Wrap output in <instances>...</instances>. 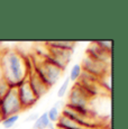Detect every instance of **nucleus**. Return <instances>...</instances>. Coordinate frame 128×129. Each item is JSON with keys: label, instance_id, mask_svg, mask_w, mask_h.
<instances>
[{"label": "nucleus", "instance_id": "obj_1", "mask_svg": "<svg viewBox=\"0 0 128 129\" xmlns=\"http://www.w3.org/2000/svg\"><path fill=\"white\" fill-rule=\"evenodd\" d=\"M2 79L10 89H16L29 74L28 63L19 53L10 51L5 55L1 64Z\"/></svg>", "mask_w": 128, "mask_h": 129}, {"label": "nucleus", "instance_id": "obj_2", "mask_svg": "<svg viewBox=\"0 0 128 129\" xmlns=\"http://www.w3.org/2000/svg\"><path fill=\"white\" fill-rule=\"evenodd\" d=\"M33 70L42 80V82L45 84L48 89H51L54 84L57 82L63 74V71H61L60 69L52 65L51 63L44 61V59L41 63H35Z\"/></svg>", "mask_w": 128, "mask_h": 129}, {"label": "nucleus", "instance_id": "obj_3", "mask_svg": "<svg viewBox=\"0 0 128 129\" xmlns=\"http://www.w3.org/2000/svg\"><path fill=\"white\" fill-rule=\"evenodd\" d=\"M21 106L17 96L16 89H9V91L4 98L0 100V116L1 118H7L13 115H19L21 111ZM2 120V119H1Z\"/></svg>", "mask_w": 128, "mask_h": 129}, {"label": "nucleus", "instance_id": "obj_4", "mask_svg": "<svg viewBox=\"0 0 128 129\" xmlns=\"http://www.w3.org/2000/svg\"><path fill=\"white\" fill-rule=\"evenodd\" d=\"M16 90H17V96H18L19 103H20L23 110L31 108V107H34L37 103L38 100H37V98L34 95L33 91H31L30 86H29V84H28L27 79L17 86Z\"/></svg>", "mask_w": 128, "mask_h": 129}, {"label": "nucleus", "instance_id": "obj_5", "mask_svg": "<svg viewBox=\"0 0 128 129\" xmlns=\"http://www.w3.org/2000/svg\"><path fill=\"white\" fill-rule=\"evenodd\" d=\"M107 64L101 63V62H98L95 59L89 57V56H85L82 61V65H81V69H82L83 72L88 74H91V75L95 76V78L99 79L100 76H102L103 74L107 73Z\"/></svg>", "mask_w": 128, "mask_h": 129}, {"label": "nucleus", "instance_id": "obj_6", "mask_svg": "<svg viewBox=\"0 0 128 129\" xmlns=\"http://www.w3.org/2000/svg\"><path fill=\"white\" fill-rule=\"evenodd\" d=\"M61 115L64 117L70 118L71 120H73L74 122H77L78 125H80L81 127L85 128V129H91L94 127V121L93 118H89V117H84V116L78 113L77 111H74L73 109L69 108V107L64 106V108L61 110Z\"/></svg>", "mask_w": 128, "mask_h": 129}, {"label": "nucleus", "instance_id": "obj_7", "mask_svg": "<svg viewBox=\"0 0 128 129\" xmlns=\"http://www.w3.org/2000/svg\"><path fill=\"white\" fill-rule=\"evenodd\" d=\"M27 81H28L29 86H30L34 95L37 98V100H39L42 96L45 95V94L47 93V91L50 90L45 84L42 82V80L37 76V74L34 72V70H31L30 73L28 74V76H27Z\"/></svg>", "mask_w": 128, "mask_h": 129}, {"label": "nucleus", "instance_id": "obj_8", "mask_svg": "<svg viewBox=\"0 0 128 129\" xmlns=\"http://www.w3.org/2000/svg\"><path fill=\"white\" fill-rule=\"evenodd\" d=\"M110 54L109 52H106L105 49L100 48L99 46H97L94 43H91L90 46L88 47V51H87V55L89 57L95 59L98 62H101V63L108 64V61L110 58Z\"/></svg>", "mask_w": 128, "mask_h": 129}, {"label": "nucleus", "instance_id": "obj_9", "mask_svg": "<svg viewBox=\"0 0 128 129\" xmlns=\"http://www.w3.org/2000/svg\"><path fill=\"white\" fill-rule=\"evenodd\" d=\"M45 45L46 47H53V48L73 52V49L75 47V43L71 41H50V42H46Z\"/></svg>", "mask_w": 128, "mask_h": 129}, {"label": "nucleus", "instance_id": "obj_10", "mask_svg": "<svg viewBox=\"0 0 128 129\" xmlns=\"http://www.w3.org/2000/svg\"><path fill=\"white\" fill-rule=\"evenodd\" d=\"M55 127L58 129H85L81 127L80 125H78L77 122H74L73 120H71L70 118L64 117L61 115L58 120L55 122Z\"/></svg>", "mask_w": 128, "mask_h": 129}, {"label": "nucleus", "instance_id": "obj_11", "mask_svg": "<svg viewBox=\"0 0 128 129\" xmlns=\"http://www.w3.org/2000/svg\"><path fill=\"white\" fill-rule=\"evenodd\" d=\"M50 119L47 116V111L43 112L42 115L38 116V118L34 121L33 128L31 129H47V126L50 125Z\"/></svg>", "mask_w": 128, "mask_h": 129}, {"label": "nucleus", "instance_id": "obj_12", "mask_svg": "<svg viewBox=\"0 0 128 129\" xmlns=\"http://www.w3.org/2000/svg\"><path fill=\"white\" fill-rule=\"evenodd\" d=\"M18 120H19V115H13V116H9V117L2 119L1 125L4 127L2 129H11L17 123Z\"/></svg>", "mask_w": 128, "mask_h": 129}, {"label": "nucleus", "instance_id": "obj_13", "mask_svg": "<svg viewBox=\"0 0 128 129\" xmlns=\"http://www.w3.org/2000/svg\"><path fill=\"white\" fill-rule=\"evenodd\" d=\"M81 74H82V69H81V64H74L70 71V75L68 76L70 82H75L80 79Z\"/></svg>", "mask_w": 128, "mask_h": 129}, {"label": "nucleus", "instance_id": "obj_14", "mask_svg": "<svg viewBox=\"0 0 128 129\" xmlns=\"http://www.w3.org/2000/svg\"><path fill=\"white\" fill-rule=\"evenodd\" d=\"M47 116H48V119H50L51 122L55 123L56 121L58 120V118H60V116H61V111L58 110V109H56L55 107H52L50 110L47 111Z\"/></svg>", "mask_w": 128, "mask_h": 129}, {"label": "nucleus", "instance_id": "obj_15", "mask_svg": "<svg viewBox=\"0 0 128 129\" xmlns=\"http://www.w3.org/2000/svg\"><path fill=\"white\" fill-rule=\"evenodd\" d=\"M70 80H69V78H66L65 79V81L61 84V86H60V89H58V91H57V96L60 99H62L63 96H65V94L66 92H68V90H69V86H70Z\"/></svg>", "mask_w": 128, "mask_h": 129}, {"label": "nucleus", "instance_id": "obj_16", "mask_svg": "<svg viewBox=\"0 0 128 129\" xmlns=\"http://www.w3.org/2000/svg\"><path fill=\"white\" fill-rule=\"evenodd\" d=\"M97 46H99L100 48L105 49L106 52H109L111 53V49H112V42L111 41H95L93 42Z\"/></svg>", "mask_w": 128, "mask_h": 129}, {"label": "nucleus", "instance_id": "obj_17", "mask_svg": "<svg viewBox=\"0 0 128 129\" xmlns=\"http://www.w3.org/2000/svg\"><path fill=\"white\" fill-rule=\"evenodd\" d=\"M9 89L10 88L8 86V84L5 82L4 79H0V100L7 94V92L9 91Z\"/></svg>", "mask_w": 128, "mask_h": 129}, {"label": "nucleus", "instance_id": "obj_18", "mask_svg": "<svg viewBox=\"0 0 128 129\" xmlns=\"http://www.w3.org/2000/svg\"><path fill=\"white\" fill-rule=\"evenodd\" d=\"M64 106H65V102L62 100H57L55 103H54L53 107H55L56 109H58V110H62V109L64 108Z\"/></svg>", "mask_w": 128, "mask_h": 129}, {"label": "nucleus", "instance_id": "obj_19", "mask_svg": "<svg viewBox=\"0 0 128 129\" xmlns=\"http://www.w3.org/2000/svg\"><path fill=\"white\" fill-rule=\"evenodd\" d=\"M37 118H38V115H37V113H31L30 116H28V117L25 119V122H29V121H35Z\"/></svg>", "mask_w": 128, "mask_h": 129}, {"label": "nucleus", "instance_id": "obj_20", "mask_svg": "<svg viewBox=\"0 0 128 129\" xmlns=\"http://www.w3.org/2000/svg\"><path fill=\"white\" fill-rule=\"evenodd\" d=\"M56 129H58V128H56Z\"/></svg>", "mask_w": 128, "mask_h": 129}]
</instances>
